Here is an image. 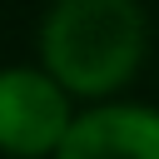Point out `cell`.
I'll use <instances>...</instances> for the list:
<instances>
[{
	"instance_id": "6da1fadb",
	"label": "cell",
	"mask_w": 159,
	"mask_h": 159,
	"mask_svg": "<svg viewBox=\"0 0 159 159\" xmlns=\"http://www.w3.org/2000/svg\"><path fill=\"white\" fill-rule=\"evenodd\" d=\"M139 55H144V15L134 0H60L45 20L50 70L84 94L124 84Z\"/></svg>"
},
{
	"instance_id": "7a4b0ae2",
	"label": "cell",
	"mask_w": 159,
	"mask_h": 159,
	"mask_svg": "<svg viewBox=\"0 0 159 159\" xmlns=\"http://www.w3.org/2000/svg\"><path fill=\"white\" fill-rule=\"evenodd\" d=\"M55 139H65V99L50 80L30 70L0 75V149L10 154H40Z\"/></svg>"
},
{
	"instance_id": "3957f363",
	"label": "cell",
	"mask_w": 159,
	"mask_h": 159,
	"mask_svg": "<svg viewBox=\"0 0 159 159\" xmlns=\"http://www.w3.org/2000/svg\"><path fill=\"white\" fill-rule=\"evenodd\" d=\"M60 159H159V114L149 109H104L80 119Z\"/></svg>"
}]
</instances>
